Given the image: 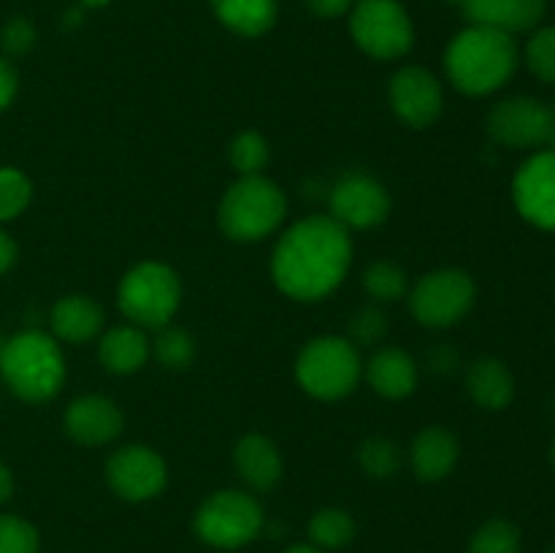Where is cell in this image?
<instances>
[{
	"label": "cell",
	"instance_id": "28",
	"mask_svg": "<svg viewBox=\"0 0 555 553\" xmlns=\"http://www.w3.org/2000/svg\"><path fill=\"white\" fill-rule=\"evenodd\" d=\"M30 179L20 168H0V222L20 217L30 204Z\"/></svg>",
	"mask_w": 555,
	"mask_h": 553
},
{
	"label": "cell",
	"instance_id": "17",
	"mask_svg": "<svg viewBox=\"0 0 555 553\" xmlns=\"http://www.w3.org/2000/svg\"><path fill=\"white\" fill-rule=\"evenodd\" d=\"M103 307L92 301L90 296H65L52 307L49 323L57 339L68 342V345H85V342L95 339L103 329Z\"/></svg>",
	"mask_w": 555,
	"mask_h": 553
},
{
	"label": "cell",
	"instance_id": "21",
	"mask_svg": "<svg viewBox=\"0 0 555 553\" xmlns=\"http://www.w3.org/2000/svg\"><path fill=\"white\" fill-rule=\"evenodd\" d=\"M101 363L114 374H133L139 372L150 356V339L139 325H117L106 331L98 345Z\"/></svg>",
	"mask_w": 555,
	"mask_h": 553
},
{
	"label": "cell",
	"instance_id": "38",
	"mask_svg": "<svg viewBox=\"0 0 555 553\" xmlns=\"http://www.w3.org/2000/svg\"><path fill=\"white\" fill-rule=\"evenodd\" d=\"M352 0H307V9L320 20H336L352 9Z\"/></svg>",
	"mask_w": 555,
	"mask_h": 553
},
{
	"label": "cell",
	"instance_id": "12",
	"mask_svg": "<svg viewBox=\"0 0 555 553\" xmlns=\"http://www.w3.org/2000/svg\"><path fill=\"white\" fill-rule=\"evenodd\" d=\"M488 133L493 141L515 150L545 144L547 103L531 95H513L499 101L488 112Z\"/></svg>",
	"mask_w": 555,
	"mask_h": 553
},
{
	"label": "cell",
	"instance_id": "25",
	"mask_svg": "<svg viewBox=\"0 0 555 553\" xmlns=\"http://www.w3.org/2000/svg\"><path fill=\"white\" fill-rule=\"evenodd\" d=\"M363 291L374 301H399L406 296V274L390 260H377L363 271Z\"/></svg>",
	"mask_w": 555,
	"mask_h": 553
},
{
	"label": "cell",
	"instance_id": "36",
	"mask_svg": "<svg viewBox=\"0 0 555 553\" xmlns=\"http://www.w3.org/2000/svg\"><path fill=\"white\" fill-rule=\"evenodd\" d=\"M426 363L434 374H453V372H459L461 356L455 347L437 345L426 352Z\"/></svg>",
	"mask_w": 555,
	"mask_h": 553
},
{
	"label": "cell",
	"instance_id": "16",
	"mask_svg": "<svg viewBox=\"0 0 555 553\" xmlns=\"http://www.w3.org/2000/svg\"><path fill=\"white\" fill-rule=\"evenodd\" d=\"M233 464H236L238 477L253 491H271L282 480V455L263 434H247L238 439L233 450Z\"/></svg>",
	"mask_w": 555,
	"mask_h": 553
},
{
	"label": "cell",
	"instance_id": "44",
	"mask_svg": "<svg viewBox=\"0 0 555 553\" xmlns=\"http://www.w3.org/2000/svg\"><path fill=\"white\" fill-rule=\"evenodd\" d=\"M551 459H553V466H555V439H553V448H551Z\"/></svg>",
	"mask_w": 555,
	"mask_h": 553
},
{
	"label": "cell",
	"instance_id": "15",
	"mask_svg": "<svg viewBox=\"0 0 555 553\" xmlns=\"http://www.w3.org/2000/svg\"><path fill=\"white\" fill-rule=\"evenodd\" d=\"M65 432L74 442L95 448V445H106L122 434V412L106 396H81L74 399L65 410Z\"/></svg>",
	"mask_w": 555,
	"mask_h": 553
},
{
	"label": "cell",
	"instance_id": "35",
	"mask_svg": "<svg viewBox=\"0 0 555 553\" xmlns=\"http://www.w3.org/2000/svg\"><path fill=\"white\" fill-rule=\"evenodd\" d=\"M461 9H464V16L472 22V25L499 27V30H504L509 0H464Z\"/></svg>",
	"mask_w": 555,
	"mask_h": 553
},
{
	"label": "cell",
	"instance_id": "33",
	"mask_svg": "<svg viewBox=\"0 0 555 553\" xmlns=\"http://www.w3.org/2000/svg\"><path fill=\"white\" fill-rule=\"evenodd\" d=\"M36 47V27L27 16H11L0 30V49L5 57H22Z\"/></svg>",
	"mask_w": 555,
	"mask_h": 553
},
{
	"label": "cell",
	"instance_id": "4",
	"mask_svg": "<svg viewBox=\"0 0 555 553\" xmlns=\"http://www.w3.org/2000/svg\"><path fill=\"white\" fill-rule=\"evenodd\" d=\"M287 211L285 193L271 179L242 177L220 204V228L233 242H258L276 231Z\"/></svg>",
	"mask_w": 555,
	"mask_h": 553
},
{
	"label": "cell",
	"instance_id": "11",
	"mask_svg": "<svg viewBox=\"0 0 555 553\" xmlns=\"http://www.w3.org/2000/svg\"><path fill=\"white\" fill-rule=\"evenodd\" d=\"M390 106L396 117L410 128H428L437 123L444 106V92L437 76L421 65H406L396 70L388 87Z\"/></svg>",
	"mask_w": 555,
	"mask_h": 553
},
{
	"label": "cell",
	"instance_id": "9",
	"mask_svg": "<svg viewBox=\"0 0 555 553\" xmlns=\"http://www.w3.org/2000/svg\"><path fill=\"white\" fill-rule=\"evenodd\" d=\"M475 282L461 269H439L421 276L410 293V309L426 329H450L475 304Z\"/></svg>",
	"mask_w": 555,
	"mask_h": 553
},
{
	"label": "cell",
	"instance_id": "31",
	"mask_svg": "<svg viewBox=\"0 0 555 553\" xmlns=\"http://www.w3.org/2000/svg\"><path fill=\"white\" fill-rule=\"evenodd\" d=\"M0 553H38V531L16 515H0Z\"/></svg>",
	"mask_w": 555,
	"mask_h": 553
},
{
	"label": "cell",
	"instance_id": "43",
	"mask_svg": "<svg viewBox=\"0 0 555 553\" xmlns=\"http://www.w3.org/2000/svg\"><path fill=\"white\" fill-rule=\"evenodd\" d=\"M85 5H90V9H101V5H106L108 0H81Z\"/></svg>",
	"mask_w": 555,
	"mask_h": 553
},
{
	"label": "cell",
	"instance_id": "5",
	"mask_svg": "<svg viewBox=\"0 0 555 553\" xmlns=\"http://www.w3.org/2000/svg\"><path fill=\"white\" fill-rule=\"evenodd\" d=\"M361 352L341 336H318L307 342L296 361V377L309 396L323 401L345 399L361 380Z\"/></svg>",
	"mask_w": 555,
	"mask_h": 553
},
{
	"label": "cell",
	"instance_id": "18",
	"mask_svg": "<svg viewBox=\"0 0 555 553\" xmlns=\"http://www.w3.org/2000/svg\"><path fill=\"white\" fill-rule=\"evenodd\" d=\"M412 470L421 480L437 483L448 477L455 470L459 461V439L442 426H428L423 428L415 437L410 450Z\"/></svg>",
	"mask_w": 555,
	"mask_h": 553
},
{
	"label": "cell",
	"instance_id": "30",
	"mask_svg": "<svg viewBox=\"0 0 555 553\" xmlns=\"http://www.w3.org/2000/svg\"><path fill=\"white\" fill-rule=\"evenodd\" d=\"M526 63L537 79L555 85V25L534 30L526 43Z\"/></svg>",
	"mask_w": 555,
	"mask_h": 553
},
{
	"label": "cell",
	"instance_id": "27",
	"mask_svg": "<svg viewBox=\"0 0 555 553\" xmlns=\"http://www.w3.org/2000/svg\"><path fill=\"white\" fill-rule=\"evenodd\" d=\"M469 553H520L518 526L504 518H493L475 531Z\"/></svg>",
	"mask_w": 555,
	"mask_h": 553
},
{
	"label": "cell",
	"instance_id": "41",
	"mask_svg": "<svg viewBox=\"0 0 555 553\" xmlns=\"http://www.w3.org/2000/svg\"><path fill=\"white\" fill-rule=\"evenodd\" d=\"M547 150H555V103H547V133H545Z\"/></svg>",
	"mask_w": 555,
	"mask_h": 553
},
{
	"label": "cell",
	"instance_id": "10",
	"mask_svg": "<svg viewBox=\"0 0 555 553\" xmlns=\"http://www.w3.org/2000/svg\"><path fill=\"white\" fill-rule=\"evenodd\" d=\"M106 480L117 497L128 502H144L166 488V461L146 445H128L112 453L106 464Z\"/></svg>",
	"mask_w": 555,
	"mask_h": 553
},
{
	"label": "cell",
	"instance_id": "1",
	"mask_svg": "<svg viewBox=\"0 0 555 553\" xmlns=\"http://www.w3.org/2000/svg\"><path fill=\"white\" fill-rule=\"evenodd\" d=\"M350 260L347 228L331 215H312L282 233L271 255V276L291 298L318 301L341 285Z\"/></svg>",
	"mask_w": 555,
	"mask_h": 553
},
{
	"label": "cell",
	"instance_id": "7",
	"mask_svg": "<svg viewBox=\"0 0 555 553\" xmlns=\"http://www.w3.org/2000/svg\"><path fill=\"white\" fill-rule=\"evenodd\" d=\"M350 33L352 41L374 60L404 57L415 43V27L399 0H358Z\"/></svg>",
	"mask_w": 555,
	"mask_h": 553
},
{
	"label": "cell",
	"instance_id": "24",
	"mask_svg": "<svg viewBox=\"0 0 555 553\" xmlns=\"http://www.w3.org/2000/svg\"><path fill=\"white\" fill-rule=\"evenodd\" d=\"M358 461L369 477H393L404 464V455L393 439L372 437L358 448Z\"/></svg>",
	"mask_w": 555,
	"mask_h": 553
},
{
	"label": "cell",
	"instance_id": "39",
	"mask_svg": "<svg viewBox=\"0 0 555 553\" xmlns=\"http://www.w3.org/2000/svg\"><path fill=\"white\" fill-rule=\"evenodd\" d=\"M16 255H20L16 242L0 228V276H3L5 271H11V266L16 263Z\"/></svg>",
	"mask_w": 555,
	"mask_h": 553
},
{
	"label": "cell",
	"instance_id": "20",
	"mask_svg": "<svg viewBox=\"0 0 555 553\" xmlns=\"http://www.w3.org/2000/svg\"><path fill=\"white\" fill-rule=\"evenodd\" d=\"M466 390L482 410H504L515 396V380L499 358H477L466 372Z\"/></svg>",
	"mask_w": 555,
	"mask_h": 553
},
{
	"label": "cell",
	"instance_id": "40",
	"mask_svg": "<svg viewBox=\"0 0 555 553\" xmlns=\"http://www.w3.org/2000/svg\"><path fill=\"white\" fill-rule=\"evenodd\" d=\"M11 493H14V475H11L9 466L0 461V504L9 502Z\"/></svg>",
	"mask_w": 555,
	"mask_h": 553
},
{
	"label": "cell",
	"instance_id": "19",
	"mask_svg": "<svg viewBox=\"0 0 555 553\" xmlns=\"http://www.w3.org/2000/svg\"><path fill=\"white\" fill-rule=\"evenodd\" d=\"M366 380L385 399H404L417 388V363L401 347H383L366 363Z\"/></svg>",
	"mask_w": 555,
	"mask_h": 553
},
{
	"label": "cell",
	"instance_id": "3",
	"mask_svg": "<svg viewBox=\"0 0 555 553\" xmlns=\"http://www.w3.org/2000/svg\"><path fill=\"white\" fill-rule=\"evenodd\" d=\"M0 374L11 394L30 404H41L63 388L65 358L52 336L27 329L0 347Z\"/></svg>",
	"mask_w": 555,
	"mask_h": 553
},
{
	"label": "cell",
	"instance_id": "29",
	"mask_svg": "<svg viewBox=\"0 0 555 553\" xmlns=\"http://www.w3.org/2000/svg\"><path fill=\"white\" fill-rule=\"evenodd\" d=\"M231 163L242 177H255L269 163V144L255 130H244L231 141Z\"/></svg>",
	"mask_w": 555,
	"mask_h": 553
},
{
	"label": "cell",
	"instance_id": "22",
	"mask_svg": "<svg viewBox=\"0 0 555 553\" xmlns=\"http://www.w3.org/2000/svg\"><path fill=\"white\" fill-rule=\"evenodd\" d=\"M217 20L236 36L258 38L274 27L280 3L276 0H211Z\"/></svg>",
	"mask_w": 555,
	"mask_h": 553
},
{
	"label": "cell",
	"instance_id": "32",
	"mask_svg": "<svg viewBox=\"0 0 555 553\" xmlns=\"http://www.w3.org/2000/svg\"><path fill=\"white\" fill-rule=\"evenodd\" d=\"M385 334H388V318L377 307H363L352 314L350 336L356 347L377 345Z\"/></svg>",
	"mask_w": 555,
	"mask_h": 553
},
{
	"label": "cell",
	"instance_id": "34",
	"mask_svg": "<svg viewBox=\"0 0 555 553\" xmlns=\"http://www.w3.org/2000/svg\"><path fill=\"white\" fill-rule=\"evenodd\" d=\"M547 11V0H509L507 22H504V30L513 36V33H529L534 30L542 22Z\"/></svg>",
	"mask_w": 555,
	"mask_h": 553
},
{
	"label": "cell",
	"instance_id": "46",
	"mask_svg": "<svg viewBox=\"0 0 555 553\" xmlns=\"http://www.w3.org/2000/svg\"><path fill=\"white\" fill-rule=\"evenodd\" d=\"M547 553H555V545H553V548H551V551H547Z\"/></svg>",
	"mask_w": 555,
	"mask_h": 553
},
{
	"label": "cell",
	"instance_id": "2",
	"mask_svg": "<svg viewBox=\"0 0 555 553\" xmlns=\"http://www.w3.org/2000/svg\"><path fill=\"white\" fill-rule=\"evenodd\" d=\"M515 68H518L515 38L499 27H466L444 52V70L450 81L466 95H491L513 79Z\"/></svg>",
	"mask_w": 555,
	"mask_h": 553
},
{
	"label": "cell",
	"instance_id": "45",
	"mask_svg": "<svg viewBox=\"0 0 555 553\" xmlns=\"http://www.w3.org/2000/svg\"><path fill=\"white\" fill-rule=\"evenodd\" d=\"M444 3H455V5H461V3H464V0H444Z\"/></svg>",
	"mask_w": 555,
	"mask_h": 553
},
{
	"label": "cell",
	"instance_id": "42",
	"mask_svg": "<svg viewBox=\"0 0 555 553\" xmlns=\"http://www.w3.org/2000/svg\"><path fill=\"white\" fill-rule=\"evenodd\" d=\"M285 553H323V548H318V545H296V548H291V551H285Z\"/></svg>",
	"mask_w": 555,
	"mask_h": 553
},
{
	"label": "cell",
	"instance_id": "23",
	"mask_svg": "<svg viewBox=\"0 0 555 553\" xmlns=\"http://www.w3.org/2000/svg\"><path fill=\"white\" fill-rule=\"evenodd\" d=\"M309 537H312V542L318 548L336 551V548H345L352 542V537H356V520L345 510L325 507L320 513H314L312 520H309Z\"/></svg>",
	"mask_w": 555,
	"mask_h": 553
},
{
	"label": "cell",
	"instance_id": "37",
	"mask_svg": "<svg viewBox=\"0 0 555 553\" xmlns=\"http://www.w3.org/2000/svg\"><path fill=\"white\" fill-rule=\"evenodd\" d=\"M16 92H20V74L9 57H0V112L14 103Z\"/></svg>",
	"mask_w": 555,
	"mask_h": 553
},
{
	"label": "cell",
	"instance_id": "6",
	"mask_svg": "<svg viewBox=\"0 0 555 553\" xmlns=\"http://www.w3.org/2000/svg\"><path fill=\"white\" fill-rule=\"evenodd\" d=\"M119 309L139 329H163L171 323L182 301V282L166 263H139L119 282Z\"/></svg>",
	"mask_w": 555,
	"mask_h": 553
},
{
	"label": "cell",
	"instance_id": "26",
	"mask_svg": "<svg viewBox=\"0 0 555 553\" xmlns=\"http://www.w3.org/2000/svg\"><path fill=\"white\" fill-rule=\"evenodd\" d=\"M152 352L166 369H184L193 361L195 342L184 329L163 325V329H157L155 339H152Z\"/></svg>",
	"mask_w": 555,
	"mask_h": 553
},
{
	"label": "cell",
	"instance_id": "13",
	"mask_svg": "<svg viewBox=\"0 0 555 553\" xmlns=\"http://www.w3.org/2000/svg\"><path fill=\"white\" fill-rule=\"evenodd\" d=\"M513 198L531 226L555 231V150L537 152L520 166L513 182Z\"/></svg>",
	"mask_w": 555,
	"mask_h": 553
},
{
	"label": "cell",
	"instance_id": "8",
	"mask_svg": "<svg viewBox=\"0 0 555 553\" xmlns=\"http://www.w3.org/2000/svg\"><path fill=\"white\" fill-rule=\"evenodd\" d=\"M263 529V510L244 491H217L195 513V531L215 548H242Z\"/></svg>",
	"mask_w": 555,
	"mask_h": 553
},
{
	"label": "cell",
	"instance_id": "14",
	"mask_svg": "<svg viewBox=\"0 0 555 553\" xmlns=\"http://www.w3.org/2000/svg\"><path fill=\"white\" fill-rule=\"evenodd\" d=\"M331 217L345 228H374L385 222L390 211V195L377 179L350 173L331 190Z\"/></svg>",
	"mask_w": 555,
	"mask_h": 553
}]
</instances>
